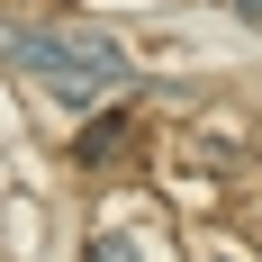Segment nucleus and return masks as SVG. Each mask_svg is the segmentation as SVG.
Returning a JSON list of instances; mask_svg holds the SVG:
<instances>
[{
  "label": "nucleus",
  "instance_id": "obj_3",
  "mask_svg": "<svg viewBox=\"0 0 262 262\" xmlns=\"http://www.w3.org/2000/svg\"><path fill=\"white\" fill-rule=\"evenodd\" d=\"M91 262H136V253H127V235H100V244H91Z\"/></svg>",
  "mask_w": 262,
  "mask_h": 262
},
{
  "label": "nucleus",
  "instance_id": "obj_1",
  "mask_svg": "<svg viewBox=\"0 0 262 262\" xmlns=\"http://www.w3.org/2000/svg\"><path fill=\"white\" fill-rule=\"evenodd\" d=\"M0 63H18L27 81H46L63 108H91L108 91H127V46L91 36V27H0Z\"/></svg>",
  "mask_w": 262,
  "mask_h": 262
},
{
  "label": "nucleus",
  "instance_id": "obj_2",
  "mask_svg": "<svg viewBox=\"0 0 262 262\" xmlns=\"http://www.w3.org/2000/svg\"><path fill=\"white\" fill-rule=\"evenodd\" d=\"M108 154H127V118H100L81 136V163H108Z\"/></svg>",
  "mask_w": 262,
  "mask_h": 262
}]
</instances>
